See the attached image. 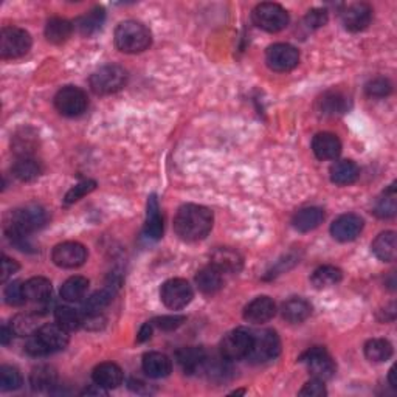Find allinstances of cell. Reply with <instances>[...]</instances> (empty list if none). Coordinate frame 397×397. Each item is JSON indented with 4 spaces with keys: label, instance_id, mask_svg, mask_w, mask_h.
I'll return each mask as SVG.
<instances>
[{
    "label": "cell",
    "instance_id": "cell-1",
    "mask_svg": "<svg viewBox=\"0 0 397 397\" xmlns=\"http://www.w3.org/2000/svg\"><path fill=\"white\" fill-rule=\"evenodd\" d=\"M213 211L202 205L187 203L179 208L174 218V230L180 239L187 242L202 241L213 228Z\"/></svg>",
    "mask_w": 397,
    "mask_h": 397
},
{
    "label": "cell",
    "instance_id": "cell-2",
    "mask_svg": "<svg viewBox=\"0 0 397 397\" xmlns=\"http://www.w3.org/2000/svg\"><path fill=\"white\" fill-rule=\"evenodd\" d=\"M152 36L149 28L137 20H125L115 30V45L120 51L135 55L149 49Z\"/></svg>",
    "mask_w": 397,
    "mask_h": 397
},
{
    "label": "cell",
    "instance_id": "cell-3",
    "mask_svg": "<svg viewBox=\"0 0 397 397\" xmlns=\"http://www.w3.org/2000/svg\"><path fill=\"white\" fill-rule=\"evenodd\" d=\"M47 220L49 215L45 208H42L41 205L30 203L11 211L8 224H6V232L32 234L47 224Z\"/></svg>",
    "mask_w": 397,
    "mask_h": 397
},
{
    "label": "cell",
    "instance_id": "cell-4",
    "mask_svg": "<svg viewBox=\"0 0 397 397\" xmlns=\"http://www.w3.org/2000/svg\"><path fill=\"white\" fill-rule=\"evenodd\" d=\"M127 72L121 65H104L90 76V87L96 95L117 94L126 86Z\"/></svg>",
    "mask_w": 397,
    "mask_h": 397
},
{
    "label": "cell",
    "instance_id": "cell-5",
    "mask_svg": "<svg viewBox=\"0 0 397 397\" xmlns=\"http://www.w3.org/2000/svg\"><path fill=\"white\" fill-rule=\"evenodd\" d=\"M32 49V36L24 28L5 27L0 33V55L4 59L25 56Z\"/></svg>",
    "mask_w": 397,
    "mask_h": 397
},
{
    "label": "cell",
    "instance_id": "cell-6",
    "mask_svg": "<svg viewBox=\"0 0 397 397\" xmlns=\"http://www.w3.org/2000/svg\"><path fill=\"white\" fill-rule=\"evenodd\" d=\"M281 353V340L273 329L253 332V343L247 355L251 363H265L275 360Z\"/></svg>",
    "mask_w": 397,
    "mask_h": 397
},
{
    "label": "cell",
    "instance_id": "cell-7",
    "mask_svg": "<svg viewBox=\"0 0 397 397\" xmlns=\"http://www.w3.org/2000/svg\"><path fill=\"white\" fill-rule=\"evenodd\" d=\"M255 25L264 32L278 33L289 25V13L278 4H259L251 13Z\"/></svg>",
    "mask_w": 397,
    "mask_h": 397
},
{
    "label": "cell",
    "instance_id": "cell-8",
    "mask_svg": "<svg viewBox=\"0 0 397 397\" xmlns=\"http://www.w3.org/2000/svg\"><path fill=\"white\" fill-rule=\"evenodd\" d=\"M251 343H253V332L246 327H236L220 341V354L230 362L241 360L248 355Z\"/></svg>",
    "mask_w": 397,
    "mask_h": 397
},
{
    "label": "cell",
    "instance_id": "cell-9",
    "mask_svg": "<svg viewBox=\"0 0 397 397\" xmlns=\"http://www.w3.org/2000/svg\"><path fill=\"white\" fill-rule=\"evenodd\" d=\"M87 106L89 98L86 92L75 86L63 87L55 96V108L64 117H80L86 112Z\"/></svg>",
    "mask_w": 397,
    "mask_h": 397
},
{
    "label": "cell",
    "instance_id": "cell-10",
    "mask_svg": "<svg viewBox=\"0 0 397 397\" xmlns=\"http://www.w3.org/2000/svg\"><path fill=\"white\" fill-rule=\"evenodd\" d=\"M300 362L308 365L312 379H318L322 382L332 379L335 376V371H337V365H335L332 357L322 346H315L306 351L300 357Z\"/></svg>",
    "mask_w": 397,
    "mask_h": 397
},
{
    "label": "cell",
    "instance_id": "cell-11",
    "mask_svg": "<svg viewBox=\"0 0 397 397\" xmlns=\"http://www.w3.org/2000/svg\"><path fill=\"white\" fill-rule=\"evenodd\" d=\"M193 289H191L189 282L182 278L168 279L163 282L162 289H160V298L168 309L180 310L187 308L193 300Z\"/></svg>",
    "mask_w": 397,
    "mask_h": 397
},
{
    "label": "cell",
    "instance_id": "cell-12",
    "mask_svg": "<svg viewBox=\"0 0 397 397\" xmlns=\"http://www.w3.org/2000/svg\"><path fill=\"white\" fill-rule=\"evenodd\" d=\"M265 63L270 70L286 73L294 70L300 63V53L290 44H273L267 49Z\"/></svg>",
    "mask_w": 397,
    "mask_h": 397
},
{
    "label": "cell",
    "instance_id": "cell-13",
    "mask_svg": "<svg viewBox=\"0 0 397 397\" xmlns=\"http://www.w3.org/2000/svg\"><path fill=\"white\" fill-rule=\"evenodd\" d=\"M51 259L61 269H78L87 261V248L80 242H63L53 248Z\"/></svg>",
    "mask_w": 397,
    "mask_h": 397
},
{
    "label": "cell",
    "instance_id": "cell-14",
    "mask_svg": "<svg viewBox=\"0 0 397 397\" xmlns=\"http://www.w3.org/2000/svg\"><path fill=\"white\" fill-rule=\"evenodd\" d=\"M343 25L353 33L363 32L372 20V8L368 4H351L340 14Z\"/></svg>",
    "mask_w": 397,
    "mask_h": 397
},
{
    "label": "cell",
    "instance_id": "cell-15",
    "mask_svg": "<svg viewBox=\"0 0 397 397\" xmlns=\"http://www.w3.org/2000/svg\"><path fill=\"white\" fill-rule=\"evenodd\" d=\"M363 219L360 216L354 215V213H348L337 218L331 225V234L334 239L340 242H349L354 241L357 236H360L363 230Z\"/></svg>",
    "mask_w": 397,
    "mask_h": 397
},
{
    "label": "cell",
    "instance_id": "cell-16",
    "mask_svg": "<svg viewBox=\"0 0 397 397\" xmlns=\"http://www.w3.org/2000/svg\"><path fill=\"white\" fill-rule=\"evenodd\" d=\"M277 314V304L269 296H258L244 309V320L253 324H263Z\"/></svg>",
    "mask_w": 397,
    "mask_h": 397
},
{
    "label": "cell",
    "instance_id": "cell-17",
    "mask_svg": "<svg viewBox=\"0 0 397 397\" xmlns=\"http://www.w3.org/2000/svg\"><path fill=\"white\" fill-rule=\"evenodd\" d=\"M207 358L208 355L205 353V349L198 346L182 348L175 354V360H177L185 374L202 372L205 363H207Z\"/></svg>",
    "mask_w": 397,
    "mask_h": 397
},
{
    "label": "cell",
    "instance_id": "cell-18",
    "mask_svg": "<svg viewBox=\"0 0 397 397\" xmlns=\"http://www.w3.org/2000/svg\"><path fill=\"white\" fill-rule=\"evenodd\" d=\"M211 265L216 267L222 273H238L242 269L244 259L239 251H236L230 247H219L213 251Z\"/></svg>",
    "mask_w": 397,
    "mask_h": 397
},
{
    "label": "cell",
    "instance_id": "cell-19",
    "mask_svg": "<svg viewBox=\"0 0 397 397\" xmlns=\"http://www.w3.org/2000/svg\"><path fill=\"white\" fill-rule=\"evenodd\" d=\"M92 379H94L96 385L104 389L118 388L123 384V370L112 362L99 363L92 372Z\"/></svg>",
    "mask_w": 397,
    "mask_h": 397
},
{
    "label": "cell",
    "instance_id": "cell-20",
    "mask_svg": "<svg viewBox=\"0 0 397 397\" xmlns=\"http://www.w3.org/2000/svg\"><path fill=\"white\" fill-rule=\"evenodd\" d=\"M312 151L320 160H335L341 152V143L337 135L322 132L317 134L312 140Z\"/></svg>",
    "mask_w": 397,
    "mask_h": 397
},
{
    "label": "cell",
    "instance_id": "cell-21",
    "mask_svg": "<svg viewBox=\"0 0 397 397\" xmlns=\"http://www.w3.org/2000/svg\"><path fill=\"white\" fill-rule=\"evenodd\" d=\"M143 371L151 379H165L172 371V363L170 357L162 353H148L143 355Z\"/></svg>",
    "mask_w": 397,
    "mask_h": 397
},
{
    "label": "cell",
    "instance_id": "cell-22",
    "mask_svg": "<svg viewBox=\"0 0 397 397\" xmlns=\"http://www.w3.org/2000/svg\"><path fill=\"white\" fill-rule=\"evenodd\" d=\"M120 287V281H112L109 284H106L101 290H96L94 295L87 298V301L84 303V312L86 314H99L104 308H108L111 301L115 296L117 290Z\"/></svg>",
    "mask_w": 397,
    "mask_h": 397
},
{
    "label": "cell",
    "instance_id": "cell-23",
    "mask_svg": "<svg viewBox=\"0 0 397 397\" xmlns=\"http://www.w3.org/2000/svg\"><path fill=\"white\" fill-rule=\"evenodd\" d=\"M36 332L51 351V354L58 353V351H63L68 345V332L58 323L44 324Z\"/></svg>",
    "mask_w": 397,
    "mask_h": 397
},
{
    "label": "cell",
    "instance_id": "cell-24",
    "mask_svg": "<svg viewBox=\"0 0 397 397\" xmlns=\"http://www.w3.org/2000/svg\"><path fill=\"white\" fill-rule=\"evenodd\" d=\"M196 284L202 294L215 295L224 286L222 272L218 270L216 267H213L211 264L208 267H203V269L198 270L196 275Z\"/></svg>",
    "mask_w": 397,
    "mask_h": 397
},
{
    "label": "cell",
    "instance_id": "cell-25",
    "mask_svg": "<svg viewBox=\"0 0 397 397\" xmlns=\"http://www.w3.org/2000/svg\"><path fill=\"white\" fill-rule=\"evenodd\" d=\"M324 220V211L317 207H308L295 213L292 219V225L295 230L301 233H308L315 230L320 224H323Z\"/></svg>",
    "mask_w": 397,
    "mask_h": 397
},
{
    "label": "cell",
    "instance_id": "cell-26",
    "mask_svg": "<svg viewBox=\"0 0 397 397\" xmlns=\"http://www.w3.org/2000/svg\"><path fill=\"white\" fill-rule=\"evenodd\" d=\"M281 314L282 318L287 320L289 323H303L304 320L310 317L312 306L304 298H290L282 304Z\"/></svg>",
    "mask_w": 397,
    "mask_h": 397
},
{
    "label": "cell",
    "instance_id": "cell-27",
    "mask_svg": "<svg viewBox=\"0 0 397 397\" xmlns=\"http://www.w3.org/2000/svg\"><path fill=\"white\" fill-rule=\"evenodd\" d=\"M358 175H360V170L353 160H340L331 166V180L335 185H353L354 182H357Z\"/></svg>",
    "mask_w": 397,
    "mask_h": 397
},
{
    "label": "cell",
    "instance_id": "cell-28",
    "mask_svg": "<svg viewBox=\"0 0 397 397\" xmlns=\"http://www.w3.org/2000/svg\"><path fill=\"white\" fill-rule=\"evenodd\" d=\"M144 233L148 238L158 241L163 236V219L160 216V207L157 197L152 194L148 198V210H146V225H144Z\"/></svg>",
    "mask_w": 397,
    "mask_h": 397
},
{
    "label": "cell",
    "instance_id": "cell-29",
    "mask_svg": "<svg viewBox=\"0 0 397 397\" xmlns=\"http://www.w3.org/2000/svg\"><path fill=\"white\" fill-rule=\"evenodd\" d=\"M11 172L20 182H33L42 175L44 165L34 157L18 158V162L11 168Z\"/></svg>",
    "mask_w": 397,
    "mask_h": 397
},
{
    "label": "cell",
    "instance_id": "cell-30",
    "mask_svg": "<svg viewBox=\"0 0 397 397\" xmlns=\"http://www.w3.org/2000/svg\"><path fill=\"white\" fill-rule=\"evenodd\" d=\"M24 294L27 301L32 303H45L51 296V282L44 277L30 278L24 282Z\"/></svg>",
    "mask_w": 397,
    "mask_h": 397
},
{
    "label": "cell",
    "instance_id": "cell-31",
    "mask_svg": "<svg viewBox=\"0 0 397 397\" xmlns=\"http://www.w3.org/2000/svg\"><path fill=\"white\" fill-rule=\"evenodd\" d=\"M37 148V137L32 129H20L19 132L14 134L11 140V149L18 158L33 157L34 151Z\"/></svg>",
    "mask_w": 397,
    "mask_h": 397
},
{
    "label": "cell",
    "instance_id": "cell-32",
    "mask_svg": "<svg viewBox=\"0 0 397 397\" xmlns=\"http://www.w3.org/2000/svg\"><path fill=\"white\" fill-rule=\"evenodd\" d=\"M372 253L376 255L380 261L393 263L396 259V233L384 232L380 233L371 244Z\"/></svg>",
    "mask_w": 397,
    "mask_h": 397
},
{
    "label": "cell",
    "instance_id": "cell-33",
    "mask_svg": "<svg viewBox=\"0 0 397 397\" xmlns=\"http://www.w3.org/2000/svg\"><path fill=\"white\" fill-rule=\"evenodd\" d=\"M73 33L72 22L63 18H53L45 25V37L51 44H64Z\"/></svg>",
    "mask_w": 397,
    "mask_h": 397
},
{
    "label": "cell",
    "instance_id": "cell-34",
    "mask_svg": "<svg viewBox=\"0 0 397 397\" xmlns=\"http://www.w3.org/2000/svg\"><path fill=\"white\" fill-rule=\"evenodd\" d=\"M202 372L207 374V377L213 382H227L232 377L233 370L230 366V360L220 354V357L207 358Z\"/></svg>",
    "mask_w": 397,
    "mask_h": 397
},
{
    "label": "cell",
    "instance_id": "cell-35",
    "mask_svg": "<svg viewBox=\"0 0 397 397\" xmlns=\"http://www.w3.org/2000/svg\"><path fill=\"white\" fill-rule=\"evenodd\" d=\"M393 345L385 339H372L366 341L365 345V355L370 362L382 363L386 362L393 357Z\"/></svg>",
    "mask_w": 397,
    "mask_h": 397
},
{
    "label": "cell",
    "instance_id": "cell-36",
    "mask_svg": "<svg viewBox=\"0 0 397 397\" xmlns=\"http://www.w3.org/2000/svg\"><path fill=\"white\" fill-rule=\"evenodd\" d=\"M56 371L47 365L37 366L30 376V384H32L34 391H50L53 386H56Z\"/></svg>",
    "mask_w": 397,
    "mask_h": 397
},
{
    "label": "cell",
    "instance_id": "cell-37",
    "mask_svg": "<svg viewBox=\"0 0 397 397\" xmlns=\"http://www.w3.org/2000/svg\"><path fill=\"white\" fill-rule=\"evenodd\" d=\"M104 18H106L104 10L99 8V6H96V8L90 10L89 13L84 14V16L78 18V20L75 22V25H76V28H78V32L81 34L92 36L103 27Z\"/></svg>",
    "mask_w": 397,
    "mask_h": 397
},
{
    "label": "cell",
    "instance_id": "cell-38",
    "mask_svg": "<svg viewBox=\"0 0 397 397\" xmlns=\"http://www.w3.org/2000/svg\"><path fill=\"white\" fill-rule=\"evenodd\" d=\"M341 278H343V273L339 267L322 265V267H318L314 273H312L310 281L317 289H326V287L339 284Z\"/></svg>",
    "mask_w": 397,
    "mask_h": 397
},
{
    "label": "cell",
    "instance_id": "cell-39",
    "mask_svg": "<svg viewBox=\"0 0 397 397\" xmlns=\"http://www.w3.org/2000/svg\"><path fill=\"white\" fill-rule=\"evenodd\" d=\"M89 289V279L84 277H72L68 278L63 287H61V296L64 298L65 301L70 303H76L82 300L84 296L87 294Z\"/></svg>",
    "mask_w": 397,
    "mask_h": 397
},
{
    "label": "cell",
    "instance_id": "cell-40",
    "mask_svg": "<svg viewBox=\"0 0 397 397\" xmlns=\"http://www.w3.org/2000/svg\"><path fill=\"white\" fill-rule=\"evenodd\" d=\"M55 318L56 323L64 327L67 332H75L84 324V317L80 314L78 310H75L68 306H61L55 310Z\"/></svg>",
    "mask_w": 397,
    "mask_h": 397
},
{
    "label": "cell",
    "instance_id": "cell-41",
    "mask_svg": "<svg viewBox=\"0 0 397 397\" xmlns=\"http://www.w3.org/2000/svg\"><path fill=\"white\" fill-rule=\"evenodd\" d=\"M320 109L327 115H335V113H345L348 111V98L341 95L340 92H327L320 99Z\"/></svg>",
    "mask_w": 397,
    "mask_h": 397
},
{
    "label": "cell",
    "instance_id": "cell-42",
    "mask_svg": "<svg viewBox=\"0 0 397 397\" xmlns=\"http://www.w3.org/2000/svg\"><path fill=\"white\" fill-rule=\"evenodd\" d=\"M11 327L16 335L30 337L37 331V318L33 314H19L11 320Z\"/></svg>",
    "mask_w": 397,
    "mask_h": 397
},
{
    "label": "cell",
    "instance_id": "cell-43",
    "mask_svg": "<svg viewBox=\"0 0 397 397\" xmlns=\"http://www.w3.org/2000/svg\"><path fill=\"white\" fill-rule=\"evenodd\" d=\"M22 386V376L14 366H2L0 368V389L2 391H14Z\"/></svg>",
    "mask_w": 397,
    "mask_h": 397
},
{
    "label": "cell",
    "instance_id": "cell-44",
    "mask_svg": "<svg viewBox=\"0 0 397 397\" xmlns=\"http://www.w3.org/2000/svg\"><path fill=\"white\" fill-rule=\"evenodd\" d=\"M374 215L380 219H389L396 215V194L393 187L389 188L388 193L377 202L376 208H374Z\"/></svg>",
    "mask_w": 397,
    "mask_h": 397
},
{
    "label": "cell",
    "instance_id": "cell-45",
    "mask_svg": "<svg viewBox=\"0 0 397 397\" xmlns=\"http://www.w3.org/2000/svg\"><path fill=\"white\" fill-rule=\"evenodd\" d=\"M5 301L10 306H22L27 301L25 294H24V282L20 281H11L8 286L5 287Z\"/></svg>",
    "mask_w": 397,
    "mask_h": 397
},
{
    "label": "cell",
    "instance_id": "cell-46",
    "mask_svg": "<svg viewBox=\"0 0 397 397\" xmlns=\"http://www.w3.org/2000/svg\"><path fill=\"white\" fill-rule=\"evenodd\" d=\"M365 90H366V95L371 98H385L391 94L393 84L389 82V80L382 78L380 76V78H374L366 84Z\"/></svg>",
    "mask_w": 397,
    "mask_h": 397
},
{
    "label": "cell",
    "instance_id": "cell-47",
    "mask_svg": "<svg viewBox=\"0 0 397 397\" xmlns=\"http://www.w3.org/2000/svg\"><path fill=\"white\" fill-rule=\"evenodd\" d=\"M25 353L30 354L32 357H45V355H50L51 351L42 341L39 335H37V332H34V334L30 335V337H27Z\"/></svg>",
    "mask_w": 397,
    "mask_h": 397
},
{
    "label": "cell",
    "instance_id": "cell-48",
    "mask_svg": "<svg viewBox=\"0 0 397 397\" xmlns=\"http://www.w3.org/2000/svg\"><path fill=\"white\" fill-rule=\"evenodd\" d=\"M95 187H96V183L94 180H84V182L78 183V185H76V187H73L70 191H68V193L64 197V202L67 205H70V203H73L76 201H80L81 197L89 194L90 191H94Z\"/></svg>",
    "mask_w": 397,
    "mask_h": 397
},
{
    "label": "cell",
    "instance_id": "cell-49",
    "mask_svg": "<svg viewBox=\"0 0 397 397\" xmlns=\"http://www.w3.org/2000/svg\"><path fill=\"white\" fill-rule=\"evenodd\" d=\"M185 322H187V317L170 315V317L156 318L154 322H152V326H157L158 329H163V331H174V329H177V327H180Z\"/></svg>",
    "mask_w": 397,
    "mask_h": 397
},
{
    "label": "cell",
    "instance_id": "cell-50",
    "mask_svg": "<svg viewBox=\"0 0 397 397\" xmlns=\"http://www.w3.org/2000/svg\"><path fill=\"white\" fill-rule=\"evenodd\" d=\"M326 394L327 391H326L324 382L318 380V379H312L310 382H308V384L304 385L300 391V396H308V397H323Z\"/></svg>",
    "mask_w": 397,
    "mask_h": 397
},
{
    "label": "cell",
    "instance_id": "cell-51",
    "mask_svg": "<svg viewBox=\"0 0 397 397\" xmlns=\"http://www.w3.org/2000/svg\"><path fill=\"white\" fill-rule=\"evenodd\" d=\"M326 22H327V11L326 10H320V8L310 10L306 14V18H304V24H306L312 30L326 25Z\"/></svg>",
    "mask_w": 397,
    "mask_h": 397
},
{
    "label": "cell",
    "instance_id": "cell-52",
    "mask_svg": "<svg viewBox=\"0 0 397 397\" xmlns=\"http://www.w3.org/2000/svg\"><path fill=\"white\" fill-rule=\"evenodd\" d=\"M18 270H19V264L8 256H4V259H2V282L8 281V278H11Z\"/></svg>",
    "mask_w": 397,
    "mask_h": 397
},
{
    "label": "cell",
    "instance_id": "cell-53",
    "mask_svg": "<svg viewBox=\"0 0 397 397\" xmlns=\"http://www.w3.org/2000/svg\"><path fill=\"white\" fill-rule=\"evenodd\" d=\"M13 335H16L13 331L11 326H6L4 324L2 329H0V341H2V345H10V341L13 340Z\"/></svg>",
    "mask_w": 397,
    "mask_h": 397
},
{
    "label": "cell",
    "instance_id": "cell-54",
    "mask_svg": "<svg viewBox=\"0 0 397 397\" xmlns=\"http://www.w3.org/2000/svg\"><path fill=\"white\" fill-rule=\"evenodd\" d=\"M151 335H152V323H146V324L141 326V329L139 332V337H137V340H139L140 343H143V341L149 340Z\"/></svg>",
    "mask_w": 397,
    "mask_h": 397
},
{
    "label": "cell",
    "instance_id": "cell-55",
    "mask_svg": "<svg viewBox=\"0 0 397 397\" xmlns=\"http://www.w3.org/2000/svg\"><path fill=\"white\" fill-rule=\"evenodd\" d=\"M388 380H389V385H391L393 388H397V380H396V366H393V368L389 370Z\"/></svg>",
    "mask_w": 397,
    "mask_h": 397
}]
</instances>
